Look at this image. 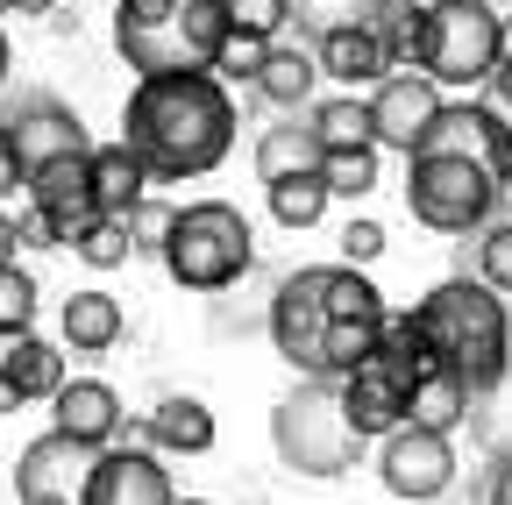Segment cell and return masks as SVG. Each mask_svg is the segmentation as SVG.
Returning <instances> with one entry per match:
<instances>
[{
  "label": "cell",
  "instance_id": "obj_50",
  "mask_svg": "<svg viewBox=\"0 0 512 505\" xmlns=\"http://www.w3.org/2000/svg\"><path fill=\"white\" fill-rule=\"evenodd\" d=\"M0 15H15V0H0Z\"/></svg>",
  "mask_w": 512,
  "mask_h": 505
},
{
  "label": "cell",
  "instance_id": "obj_46",
  "mask_svg": "<svg viewBox=\"0 0 512 505\" xmlns=\"http://www.w3.org/2000/svg\"><path fill=\"white\" fill-rule=\"evenodd\" d=\"M57 0H15V15H50Z\"/></svg>",
  "mask_w": 512,
  "mask_h": 505
},
{
  "label": "cell",
  "instance_id": "obj_49",
  "mask_svg": "<svg viewBox=\"0 0 512 505\" xmlns=\"http://www.w3.org/2000/svg\"><path fill=\"white\" fill-rule=\"evenodd\" d=\"M171 505H207V498H171Z\"/></svg>",
  "mask_w": 512,
  "mask_h": 505
},
{
  "label": "cell",
  "instance_id": "obj_19",
  "mask_svg": "<svg viewBox=\"0 0 512 505\" xmlns=\"http://www.w3.org/2000/svg\"><path fill=\"white\" fill-rule=\"evenodd\" d=\"M292 171H320V136H313V114L292 107L278 114L264 136H256V178H292Z\"/></svg>",
  "mask_w": 512,
  "mask_h": 505
},
{
  "label": "cell",
  "instance_id": "obj_23",
  "mask_svg": "<svg viewBox=\"0 0 512 505\" xmlns=\"http://www.w3.org/2000/svg\"><path fill=\"white\" fill-rule=\"evenodd\" d=\"M143 427H150V449H164V456H207L214 449V413L200 399H164Z\"/></svg>",
  "mask_w": 512,
  "mask_h": 505
},
{
  "label": "cell",
  "instance_id": "obj_30",
  "mask_svg": "<svg viewBox=\"0 0 512 505\" xmlns=\"http://www.w3.org/2000/svg\"><path fill=\"white\" fill-rule=\"evenodd\" d=\"M377 328H384V313L377 321H328V335H320V377H349L356 363H370Z\"/></svg>",
  "mask_w": 512,
  "mask_h": 505
},
{
  "label": "cell",
  "instance_id": "obj_16",
  "mask_svg": "<svg viewBox=\"0 0 512 505\" xmlns=\"http://www.w3.org/2000/svg\"><path fill=\"white\" fill-rule=\"evenodd\" d=\"M335 399H342V413H349V427L363 441H384L406 420V385H399V377H384L377 363H356L349 377H335Z\"/></svg>",
  "mask_w": 512,
  "mask_h": 505
},
{
  "label": "cell",
  "instance_id": "obj_4",
  "mask_svg": "<svg viewBox=\"0 0 512 505\" xmlns=\"http://www.w3.org/2000/svg\"><path fill=\"white\" fill-rule=\"evenodd\" d=\"M157 257H164L171 285H185V292H228L256 264V228L235 200H185V207H171Z\"/></svg>",
  "mask_w": 512,
  "mask_h": 505
},
{
  "label": "cell",
  "instance_id": "obj_21",
  "mask_svg": "<svg viewBox=\"0 0 512 505\" xmlns=\"http://www.w3.org/2000/svg\"><path fill=\"white\" fill-rule=\"evenodd\" d=\"M470 399L477 392L463 385V377L448 370V363H434V370H420L413 385H406V420L413 427H434V434H456L470 420Z\"/></svg>",
  "mask_w": 512,
  "mask_h": 505
},
{
  "label": "cell",
  "instance_id": "obj_25",
  "mask_svg": "<svg viewBox=\"0 0 512 505\" xmlns=\"http://www.w3.org/2000/svg\"><path fill=\"white\" fill-rule=\"evenodd\" d=\"M384 57H392V72H420V43H427V0H377V15H370Z\"/></svg>",
  "mask_w": 512,
  "mask_h": 505
},
{
  "label": "cell",
  "instance_id": "obj_7",
  "mask_svg": "<svg viewBox=\"0 0 512 505\" xmlns=\"http://www.w3.org/2000/svg\"><path fill=\"white\" fill-rule=\"evenodd\" d=\"M498 8L491 0H427V43H420V72L434 86H484L498 65Z\"/></svg>",
  "mask_w": 512,
  "mask_h": 505
},
{
  "label": "cell",
  "instance_id": "obj_14",
  "mask_svg": "<svg viewBox=\"0 0 512 505\" xmlns=\"http://www.w3.org/2000/svg\"><path fill=\"white\" fill-rule=\"evenodd\" d=\"M22 193H29V207L57 228V242H72L100 207H93V171H86V150L79 157H50V164H36L29 178H22Z\"/></svg>",
  "mask_w": 512,
  "mask_h": 505
},
{
  "label": "cell",
  "instance_id": "obj_9",
  "mask_svg": "<svg viewBox=\"0 0 512 505\" xmlns=\"http://www.w3.org/2000/svg\"><path fill=\"white\" fill-rule=\"evenodd\" d=\"M434 114H441V86H434L427 72H413V65H406V72H384V79L370 86V143L413 157Z\"/></svg>",
  "mask_w": 512,
  "mask_h": 505
},
{
  "label": "cell",
  "instance_id": "obj_12",
  "mask_svg": "<svg viewBox=\"0 0 512 505\" xmlns=\"http://www.w3.org/2000/svg\"><path fill=\"white\" fill-rule=\"evenodd\" d=\"M86 470H93V449L50 427V434H36L29 449L15 456V498L22 505H79Z\"/></svg>",
  "mask_w": 512,
  "mask_h": 505
},
{
  "label": "cell",
  "instance_id": "obj_26",
  "mask_svg": "<svg viewBox=\"0 0 512 505\" xmlns=\"http://www.w3.org/2000/svg\"><path fill=\"white\" fill-rule=\"evenodd\" d=\"M320 306H328V321H377L384 292L356 264H320Z\"/></svg>",
  "mask_w": 512,
  "mask_h": 505
},
{
  "label": "cell",
  "instance_id": "obj_45",
  "mask_svg": "<svg viewBox=\"0 0 512 505\" xmlns=\"http://www.w3.org/2000/svg\"><path fill=\"white\" fill-rule=\"evenodd\" d=\"M8 72H15V43H8V29H0V86H8Z\"/></svg>",
  "mask_w": 512,
  "mask_h": 505
},
{
  "label": "cell",
  "instance_id": "obj_31",
  "mask_svg": "<svg viewBox=\"0 0 512 505\" xmlns=\"http://www.w3.org/2000/svg\"><path fill=\"white\" fill-rule=\"evenodd\" d=\"M72 257H86L93 271H121L128 257H136V242H128V228L114 214H93L79 235H72Z\"/></svg>",
  "mask_w": 512,
  "mask_h": 505
},
{
  "label": "cell",
  "instance_id": "obj_35",
  "mask_svg": "<svg viewBox=\"0 0 512 505\" xmlns=\"http://www.w3.org/2000/svg\"><path fill=\"white\" fill-rule=\"evenodd\" d=\"M477 278L491 292H512V221H484V242H477Z\"/></svg>",
  "mask_w": 512,
  "mask_h": 505
},
{
  "label": "cell",
  "instance_id": "obj_24",
  "mask_svg": "<svg viewBox=\"0 0 512 505\" xmlns=\"http://www.w3.org/2000/svg\"><path fill=\"white\" fill-rule=\"evenodd\" d=\"M313 86H320V65H313V50H264V72H256V93H264L278 114L292 107H313Z\"/></svg>",
  "mask_w": 512,
  "mask_h": 505
},
{
  "label": "cell",
  "instance_id": "obj_38",
  "mask_svg": "<svg viewBox=\"0 0 512 505\" xmlns=\"http://www.w3.org/2000/svg\"><path fill=\"white\" fill-rule=\"evenodd\" d=\"M377 257H384V228H377V221H349V228H342V264L370 271Z\"/></svg>",
  "mask_w": 512,
  "mask_h": 505
},
{
  "label": "cell",
  "instance_id": "obj_48",
  "mask_svg": "<svg viewBox=\"0 0 512 505\" xmlns=\"http://www.w3.org/2000/svg\"><path fill=\"white\" fill-rule=\"evenodd\" d=\"M15 406H22V399H15V392H8V385H0V413H15Z\"/></svg>",
  "mask_w": 512,
  "mask_h": 505
},
{
  "label": "cell",
  "instance_id": "obj_29",
  "mask_svg": "<svg viewBox=\"0 0 512 505\" xmlns=\"http://www.w3.org/2000/svg\"><path fill=\"white\" fill-rule=\"evenodd\" d=\"M306 114H313V136H320V150H342V143H370V100H356V93L313 100Z\"/></svg>",
  "mask_w": 512,
  "mask_h": 505
},
{
  "label": "cell",
  "instance_id": "obj_10",
  "mask_svg": "<svg viewBox=\"0 0 512 505\" xmlns=\"http://www.w3.org/2000/svg\"><path fill=\"white\" fill-rule=\"evenodd\" d=\"M171 470L157 449H128V441H107L93 449V470H86V491L79 505H171Z\"/></svg>",
  "mask_w": 512,
  "mask_h": 505
},
{
  "label": "cell",
  "instance_id": "obj_8",
  "mask_svg": "<svg viewBox=\"0 0 512 505\" xmlns=\"http://www.w3.org/2000/svg\"><path fill=\"white\" fill-rule=\"evenodd\" d=\"M377 477H384L392 498L427 505V498H441L448 484H456V449H448V434L399 420L392 434H384V449H377Z\"/></svg>",
  "mask_w": 512,
  "mask_h": 505
},
{
  "label": "cell",
  "instance_id": "obj_33",
  "mask_svg": "<svg viewBox=\"0 0 512 505\" xmlns=\"http://www.w3.org/2000/svg\"><path fill=\"white\" fill-rule=\"evenodd\" d=\"M264 36H242V29H228L221 36V50H214V79L221 86H256V72H264Z\"/></svg>",
  "mask_w": 512,
  "mask_h": 505
},
{
  "label": "cell",
  "instance_id": "obj_1",
  "mask_svg": "<svg viewBox=\"0 0 512 505\" xmlns=\"http://www.w3.org/2000/svg\"><path fill=\"white\" fill-rule=\"evenodd\" d=\"M235 93L214 72H150L121 100V143L136 150L150 185H185L228 164L235 150Z\"/></svg>",
  "mask_w": 512,
  "mask_h": 505
},
{
  "label": "cell",
  "instance_id": "obj_47",
  "mask_svg": "<svg viewBox=\"0 0 512 505\" xmlns=\"http://www.w3.org/2000/svg\"><path fill=\"white\" fill-rule=\"evenodd\" d=\"M498 50L512 57V15H498Z\"/></svg>",
  "mask_w": 512,
  "mask_h": 505
},
{
  "label": "cell",
  "instance_id": "obj_6",
  "mask_svg": "<svg viewBox=\"0 0 512 505\" xmlns=\"http://www.w3.org/2000/svg\"><path fill=\"white\" fill-rule=\"evenodd\" d=\"M271 441H278V463L299 477H342L363 456V434L349 427V413L335 399V377H306L292 399H278Z\"/></svg>",
  "mask_w": 512,
  "mask_h": 505
},
{
  "label": "cell",
  "instance_id": "obj_3",
  "mask_svg": "<svg viewBox=\"0 0 512 505\" xmlns=\"http://www.w3.org/2000/svg\"><path fill=\"white\" fill-rule=\"evenodd\" d=\"M228 36L221 0H114V50L128 72H214V50Z\"/></svg>",
  "mask_w": 512,
  "mask_h": 505
},
{
  "label": "cell",
  "instance_id": "obj_37",
  "mask_svg": "<svg viewBox=\"0 0 512 505\" xmlns=\"http://www.w3.org/2000/svg\"><path fill=\"white\" fill-rule=\"evenodd\" d=\"M121 228H128V242H136V249H150V257H157V242H164V228H171V207L143 193L136 207L121 214Z\"/></svg>",
  "mask_w": 512,
  "mask_h": 505
},
{
  "label": "cell",
  "instance_id": "obj_43",
  "mask_svg": "<svg viewBox=\"0 0 512 505\" xmlns=\"http://www.w3.org/2000/svg\"><path fill=\"white\" fill-rule=\"evenodd\" d=\"M491 505H512V463L491 470Z\"/></svg>",
  "mask_w": 512,
  "mask_h": 505
},
{
  "label": "cell",
  "instance_id": "obj_20",
  "mask_svg": "<svg viewBox=\"0 0 512 505\" xmlns=\"http://www.w3.org/2000/svg\"><path fill=\"white\" fill-rule=\"evenodd\" d=\"M86 171H93V207L114 214V221L150 193V171L136 164V150H128L121 136H114V143H93V150H86Z\"/></svg>",
  "mask_w": 512,
  "mask_h": 505
},
{
  "label": "cell",
  "instance_id": "obj_11",
  "mask_svg": "<svg viewBox=\"0 0 512 505\" xmlns=\"http://www.w3.org/2000/svg\"><path fill=\"white\" fill-rule=\"evenodd\" d=\"M320 335H328V306H320V264H306V271H292V278L271 292V349H278L292 370L320 377Z\"/></svg>",
  "mask_w": 512,
  "mask_h": 505
},
{
  "label": "cell",
  "instance_id": "obj_34",
  "mask_svg": "<svg viewBox=\"0 0 512 505\" xmlns=\"http://www.w3.org/2000/svg\"><path fill=\"white\" fill-rule=\"evenodd\" d=\"M29 321H36V278L8 257V264H0V335H15Z\"/></svg>",
  "mask_w": 512,
  "mask_h": 505
},
{
  "label": "cell",
  "instance_id": "obj_44",
  "mask_svg": "<svg viewBox=\"0 0 512 505\" xmlns=\"http://www.w3.org/2000/svg\"><path fill=\"white\" fill-rule=\"evenodd\" d=\"M15 257V214H0V264Z\"/></svg>",
  "mask_w": 512,
  "mask_h": 505
},
{
  "label": "cell",
  "instance_id": "obj_5",
  "mask_svg": "<svg viewBox=\"0 0 512 505\" xmlns=\"http://www.w3.org/2000/svg\"><path fill=\"white\" fill-rule=\"evenodd\" d=\"M505 200L484 157H448V150H413L406 157V214L434 235H477Z\"/></svg>",
  "mask_w": 512,
  "mask_h": 505
},
{
  "label": "cell",
  "instance_id": "obj_17",
  "mask_svg": "<svg viewBox=\"0 0 512 505\" xmlns=\"http://www.w3.org/2000/svg\"><path fill=\"white\" fill-rule=\"evenodd\" d=\"M313 65L320 79H335V86H377L384 72H392V57H384L377 29L370 22H349V29H328V36H313Z\"/></svg>",
  "mask_w": 512,
  "mask_h": 505
},
{
  "label": "cell",
  "instance_id": "obj_18",
  "mask_svg": "<svg viewBox=\"0 0 512 505\" xmlns=\"http://www.w3.org/2000/svg\"><path fill=\"white\" fill-rule=\"evenodd\" d=\"M0 385H8L22 406H29V399H50V392L64 385V356H57V342L29 335V328L0 335Z\"/></svg>",
  "mask_w": 512,
  "mask_h": 505
},
{
  "label": "cell",
  "instance_id": "obj_13",
  "mask_svg": "<svg viewBox=\"0 0 512 505\" xmlns=\"http://www.w3.org/2000/svg\"><path fill=\"white\" fill-rule=\"evenodd\" d=\"M0 129H8V143H15V157H22V178H29L36 164H50V157L93 150V143H86V121L64 107V100H50V93H22L8 114H0Z\"/></svg>",
  "mask_w": 512,
  "mask_h": 505
},
{
  "label": "cell",
  "instance_id": "obj_39",
  "mask_svg": "<svg viewBox=\"0 0 512 505\" xmlns=\"http://www.w3.org/2000/svg\"><path fill=\"white\" fill-rule=\"evenodd\" d=\"M484 164H491V178H498V185H512V114H498V121H491V136H484Z\"/></svg>",
  "mask_w": 512,
  "mask_h": 505
},
{
  "label": "cell",
  "instance_id": "obj_42",
  "mask_svg": "<svg viewBox=\"0 0 512 505\" xmlns=\"http://www.w3.org/2000/svg\"><path fill=\"white\" fill-rule=\"evenodd\" d=\"M484 86H491V107H498V114H512V57H498V65L484 72Z\"/></svg>",
  "mask_w": 512,
  "mask_h": 505
},
{
  "label": "cell",
  "instance_id": "obj_15",
  "mask_svg": "<svg viewBox=\"0 0 512 505\" xmlns=\"http://www.w3.org/2000/svg\"><path fill=\"white\" fill-rule=\"evenodd\" d=\"M50 427L86 441V449H107V441L121 434V392L100 385V377H64V385L50 392Z\"/></svg>",
  "mask_w": 512,
  "mask_h": 505
},
{
  "label": "cell",
  "instance_id": "obj_27",
  "mask_svg": "<svg viewBox=\"0 0 512 505\" xmlns=\"http://www.w3.org/2000/svg\"><path fill=\"white\" fill-rule=\"evenodd\" d=\"M264 193H271V221L278 228H313L320 214H328V185H320V171H292V178H271L264 185Z\"/></svg>",
  "mask_w": 512,
  "mask_h": 505
},
{
  "label": "cell",
  "instance_id": "obj_36",
  "mask_svg": "<svg viewBox=\"0 0 512 505\" xmlns=\"http://www.w3.org/2000/svg\"><path fill=\"white\" fill-rule=\"evenodd\" d=\"M221 8H228V29L264 36V43H278V29L292 22V15H285V0H221Z\"/></svg>",
  "mask_w": 512,
  "mask_h": 505
},
{
  "label": "cell",
  "instance_id": "obj_41",
  "mask_svg": "<svg viewBox=\"0 0 512 505\" xmlns=\"http://www.w3.org/2000/svg\"><path fill=\"white\" fill-rule=\"evenodd\" d=\"M15 193H22V157H15L8 129H0V200H15Z\"/></svg>",
  "mask_w": 512,
  "mask_h": 505
},
{
  "label": "cell",
  "instance_id": "obj_40",
  "mask_svg": "<svg viewBox=\"0 0 512 505\" xmlns=\"http://www.w3.org/2000/svg\"><path fill=\"white\" fill-rule=\"evenodd\" d=\"M15 249H64V242H57V228H50V221L29 207V214L15 221Z\"/></svg>",
  "mask_w": 512,
  "mask_h": 505
},
{
  "label": "cell",
  "instance_id": "obj_2",
  "mask_svg": "<svg viewBox=\"0 0 512 505\" xmlns=\"http://www.w3.org/2000/svg\"><path fill=\"white\" fill-rule=\"evenodd\" d=\"M413 321H420L434 363H448L470 392H491L505 377V363H512V313H505V292H491L484 278H470V271L441 278L413 306Z\"/></svg>",
  "mask_w": 512,
  "mask_h": 505
},
{
  "label": "cell",
  "instance_id": "obj_32",
  "mask_svg": "<svg viewBox=\"0 0 512 505\" xmlns=\"http://www.w3.org/2000/svg\"><path fill=\"white\" fill-rule=\"evenodd\" d=\"M285 15H292L306 36H328V29L370 22V15H377V0H285Z\"/></svg>",
  "mask_w": 512,
  "mask_h": 505
},
{
  "label": "cell",
  "instance_id": "obj_22",
  "mask_svg": "<svg viewBox=\"0 0 512 505\" xmlns=\"http://www.w3.org/2000/svg\"><path fill=\"white\" fill-rule=\"evenodd\" d=\"M121 335H128V321H121V299H114V292L86 285V292L64 299V349H79V356H107Z\"/></svg>",
  "mask_w": 512,
  "mask_h": 505
},
{
  "label": "cell",
  "instance_id": "obj_28",
  "mask_svg": "<svg viewBox=\"0 0 512 505\" xmlns=\"http://www.w3.org/2000/svg\"><path fill=\"white\" fill-rule=\"evenodd\" d=\"M320 185H328V200H363V193H377V143L320 150Z\"/></svg>",
  "mask_w": 512,
  "mask_h": 505
}]
</instances>
